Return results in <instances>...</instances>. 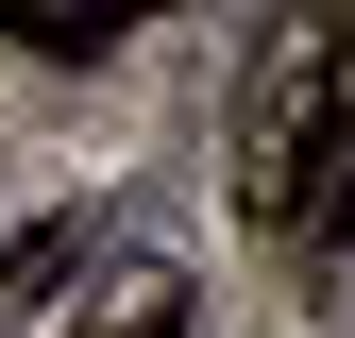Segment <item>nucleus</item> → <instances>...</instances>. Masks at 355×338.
I'll return each mask as SVG.
<instances>
[{"label":"nucleus","instance_id":"1","mask_svg":"<svg viewBox=\"0 0 355 338\" xmlns=\"http://www.w3.org/2000/svg\"><path fill=\"white\" fill-rule=\"evenodd\" d=\"M237 186H254L271 237H355V17H304L288 51L254 68Z\"/></svg>","mask_w":355,"mask_h":338},{"label":"nucleus","instance_id":"2","mask_svg":"<svg viewBox=\"0 0 355 338\" xmlns=\"http://www.w3.org/2000/svg\"><path fill=\"white\" fill-rule=\"evenodd\" d=\"M85 338H187V271H169V254H119V271L85 287Z\"/></svg>","mask_w":355,"mask_h":338},{"label":"nucleus","instance_id":"3","mask_svg":"<svg viewBox=\"0 0 355 338\" xmlns=\"http://www.w3.org/2000/svg\"><path fill=\"white\" fill-rule=\"evenodd\" d=\"M0 34H17V51H51V68H85V51H119L136 17H102V0H85V17H68V0H0Z\"/></svg>","mask_w":355,"mask_h":338}]
</instances>
